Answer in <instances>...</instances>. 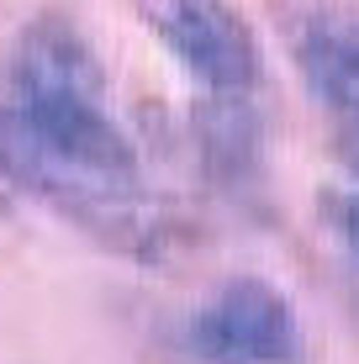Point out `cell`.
<instances>
[{"label":"cell","mask_w":359,"mask_h":364,"mask_svg":"<svg viewBox=\"0 0 359 364\" xmlns=\"http://www.w3.org/2000/svg\"><path fill=\"white\" fill-rule=\"evenodd\" d=\"M185 348L201 364H301V322L280 285L232 274L191 311Z\"/></svg>","instance_id":"3"},{"label":"cell","mask_w":359,"mask_h":364,"mask_svg":"<svg viewBox=\"0 0 359 364\" xmlns=\"http://www.w3.org/2000/svg\"><path fill=\"white\" fill-rule=\"evenodd\" d=\"M0 174L122 259L164 264L195 243V222L143 180L138 143L106 100V69L64 11H37L6 53Z\"/></svg>","instance_id":"1"},{"label":"cell","mask_w":359,"mask_h":364,"mask_svg":"<svg viewBox=\"0 0 359 364\" xmlns=\"http://www.w3.org/2000/svg\"><path fill=\"white\" fill-rule=\"evenodd\" d=\"M11 200H16V191H11V180H6V174H0V222L11 217Z\"/></svg>","instance_id":"8"},{"label":"cell","mask_w":359,"mask_h":364,"mask_svg":"<svg viewBox=\"0 0 359 364\" xmlns=\"http://www.w3.org/2000/svg\"><path fill=\"white\" fill-rule=\"evenodd\" d=\"M191 127H195V154H201V169L212 174V185H222V191L254 185L259 117H254L249 95H201Z\"/></svg>","instance_id":"5"},{"label":"cell","mask_w":359,"mask_h":364,"mask_svg":"<svg viewBox=\"0 0 359 364\" xmlns=\"http://www.w3.org/2000/svg\"><path fill=\"white\" fill-rule=\"evenodd\" d=\"M175 64L201 85V95L259 90V37L232 0H127Z\"/></svg>","instance_id":"2"},{"label":"cell","mask_w":359,"mask_h":364,"mask_svg":"<svg viewBox=\"0 0 359 364\" xmlns=\"http://www.w3.org/2000/svg\"><path fill=\"white\" fill-rule=\"evenodd\" d=\"M291 53L312 90L338 122L359 117V16L349 11H301L291 21Z\"/></svg>","instance_id":"4"},{"label":"cell","mask_w":359,"mask_h":364,"mask_svg":"<svg viewBox=\"0 0 359 364\" xmlns=\"http://www.w3.org/2000/svg\"><path fill=\"white\" fill-rule=\"evenodd\" d=\"M338 159H343V164H349V169L359 174V117L338 122Z\"/></svg>","instance_id":"7"},{"label":"cell","mask_w":359,"mask_h":364,"mask_svg":"<svg viewBox=\"0 0 359 364\" xmlns=\"http://www.w3.org/2000/svg\"><path fill=\"white\" fill-rule=\"evenodd\" d=\"M323 222L349 254H359V191H328L323 196Z\"/></svg>","instance_id":"6"}]
</instances>
